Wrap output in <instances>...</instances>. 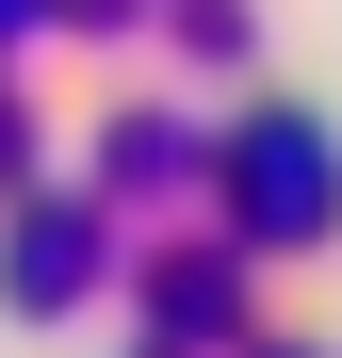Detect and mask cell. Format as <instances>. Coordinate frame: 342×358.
Segmentation results:
<instances>
[{"label":"cell","mask_w":342,"mask_h":358,"mask_svg":"<svg viewBox=\"0 0 342 358\" xmlns=\"http://www.w3.org/2000/svg\"><path fill=\"white\" fill-rule=\"evenodd\" d=\"M228 212L261 228V245H310V228H342V163L310 114H261L245 147H228Z\"/></svg>","instance_id":"1"},{"label":"cell","mask_w":342,"mask_h":358,"mask_svg":"<svg viewBox=\"0 0 342 358\" xmlns=\"http://www.w3.org/2000/svg\"><path fill=\"white\" fill-rule=\"evenodd\" d=\"M147 293H163V326H180V342H228V326H245V277H228V261H163Z\"/></svg>","instance_id":"2"},{"label":"cell","mask_w":342,"mask_h":358,"mask_svg":"<svg viewBox=\"0 0 342 358\" xmlns=\"http://www.w3.org/2000/svg\"><path fill=\"white\" fill-rule=\"evenodd\" d=\"M82 261H98V228H33L17 245V310H82Z\"/></svg>","instance_id":"3"},{"label":"cell","mask_w":342,"mask_h":358,"mask_svg":"<svg viewBox=\"0 0 342 358\" xmlns=\"http://www.w3.org/2000/svg\"><path fill=\"white\" fill-rule=\"evenodd\" d=\"M33 17H49V0H0V49H17V33H33Z\"/></svg>","instance_id":"4"},{"label":"cell","mask_w":342,"mask_h":358,"mask_svg":"<svg viewBox=\"0 0 342 358\" xmlns=\"http://www.w3.org/2000/svg\"><path fill=\"white\" fill-rule=\"evenodd\" d=\"M0 179H17V98H0Z\"/></svg>","instance_id":"5"}]
</instances>
